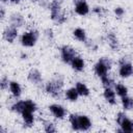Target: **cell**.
Here are the masks:
<instances>
[{"instance_id":"cb8c5ba5","label":"cell","mask_w":133,"mask_h":133,"mask_svg":"<svg viewBox=\"0 0 133 133\" xmlns=\"http://www.w3.org/2000/svg\"><path fill=\"white\" fill-rule=\"evenodd\" d=\"M101 81H102V85L104 86V88H111L112 86H115L113 79L110 78L108 75L101 77Z\"/></svg>"},{"instance_id":"603a6c76","label":"cell","mask_w":133,"mask_h":133,"mask_svg":"<svg viewBox=\"0 0 133 133\" xmlns=\"http://www.w3.org/2000/svg\"><path fill=\"white\" fill-rule=\"evenodd\" d=\"M122 105L124 107L125 110H130L133 108V99L128 97V96H125V97H122Z\"/></svg>"},{"instance_id":"e575fe53","label":"cell","mask_w":133,"mask_h":133,"mask_svg":"<svg viewBox=\"0 0 133 133\" xmlns=\"http://www.w3.org/2000/svg\"><path fill=\"white\" fill-rule=\"evenodd\" d=\"M1 1H2V2H5V1H7V0H1Z\"/></svg>"},{"instance_id":"83f0119b","label":"cell","mask_w":133,"mask_h":133,"mask_svg":"<svg viewBox=\"0 0 133 133\" xmlns=\"http://www.w3.org/2000/svg\"><path fill=\"white\" fill-rule=\"evenodd\" d=\"M44 34H45V36H46L49 41H51V39L53 38V31H52V29H50V28H47V29L44 31Z\"/></svg>"},{"instance_id":"5b68a950","label":"cell","mask_w":133,"mask_h":133,"mask_svg":"<svg viewBox=\"0 0 133 133\" xmlns=\"http://www.w3.org/2000/svg\"><path fill=\"white\" fill-rule=\"evenodd\" d=\"M38 36H39L38 31L35 30V29H32V30L22 34V36H21V44L24 47H33L36 44V42L38 39Z\"/></svg>"},{"instance_id":"6da1fadb","label":"cell","mask_w":133,"mask_h":133,"mask_svg":"<svg viewBox=\"0 0 133 133\" xmlns=\"http://www.w3.org/2000/svg\"><path fill=\"white\" fill-rule=\"evenodd\" d=\"M69 121L75 131H87L91 127V122L86 115H79L73 113L70 115Z\"/></svg>"},{"instance_id":"8992f818","label":"cell","mask_w":133,"mask_h":133,"mask_svg":"<svg viewBox=\"0 0 133 133\" xmlns=\"http://www.w3.org/2000/svg\"><path fill=\"white\" fill-rule=\"evenodd\" d=\"M60 56H61V60L64 63H71L72 60L77 56V53L74 48H72L71 46L64 45L60 48Z\"/></svg>"},{"instance_id":"ba28073f","label":"cell","mask_w":133,"mask_h":133,"mask_svg":"<svg viewBox=\"0 0 133 133\" xmlns=\"http://www.w3.org/2000/svg\"><path fill=\"white\" fill-rule=\"evenodd\" d=\"M17 36H18V29L14 26H8L3 31V38L8 43H12Z\"/></svg>"},{"instance_id":"ffe728a7","label":"cell","mask_w":133,"mask_h":133,"mask_svg":"<svg viewBox=\"0 0 133 133\" xmlns=\"http://www.w3.org/2000/svg\"><path fill=\"white\" fill-rule=\"evenodd\" d=\"M10 108H11V110L14 112H17V113H21L22 114V112L25 110V101H18L16 103H14Z\"/></svg>"},{"instance_id":"484cf974","label":"cell","mask_w":133,"mask_h":133,"mask_svg":"<svg viewBox=\"0 0 133 133\" xmlns=\"http://www.w3.org/2000/svg\"><path fill=\"white\" fill-rule=\"evenodd\" d=\"M44 130L47 132V133H54L56 132V128H55V125L49 121H46L44 122Z\"/></svg>"},{"instance_id":"52a82bcc","label":"cell","mask_w":133,"mask_h":133,"mask_svg":"<svg viewBox=\"0 0 133 133\" xmlns=\"http://www.w3.org/2000/svg\"><path fill=\"white\" fill-rule=\"evenodd\" d=\"M118 74L123 78L130 77L133 74V65H132V63L122 59L121 60V66H119V70H118Z\"/></svg>"},{"instance_id":"f1b7e54d","label":"cell","mask_w":133,"mask_h":133,"mask_svg":"<svg viewBox=\"0 0 133 133\" xmlns=\"http://www.w3.org/2000/svg\"><path fill=\"white\" fill-rule=\"evenodd\" d=\"M114 14L116 15V17H122L125 14V10L122 7H115L114 8Z\"/></svg>"},{"instance_id":"2e32d148","label":"cell","mask_w":133,"mask_h":133,"mask_svg":"<svg viewBox=\"0 0 133 133\" xmlns=\"http://www.w3.org/2000/svg\"><path fill=\"white\" fill-rule=\"evenodd\" d=\"M9 90L15 98H19L21 96V92H22L21 85L17 81H10L9 82Z\"/></svg>"},{"instance_id":"5bb4252c","label":"cell","mask_w":133,"mask_h":133,"mask_svg":"<svg viewBox=\"0 0 133 133\" xmlns=\"http://www.w3.org/2000/svg\"><path fill=\"white\" fill-rule=\"evenodd\" d=\"M118 125H119V127H121L123 132H128V133L133 132V122L131 119H129L127 116Z\"/></svg>"},{"instance_id":"836d02e7","label":"cell","mask_w":133,"mask_h":133,"mask_svg":"<svg viewBox=\"0 0 133 133\" xmlns=\"http://www.w3.org/2000/svg\"><path fill=\"white\" fill-rule=\"evenodd\" d=\"M11 2H14V3H18V2H20L21 0H10Z\"/></svg>"},{"instance_id":"e0dca14e","label":"cell","mask_w":133,"mask_h":133,"mask_svg":"<svg viewBox=\"0 0 133 133\" xmlns=\"http://www.w3.org/2000/svg\"><path fill=\"white\" fill-rule=\"evenodd\" d=\"M71 65H72V68H73L75 71H77V72H81V71L84 69L85 63H84V60H83L81 57L76 56V57L72 60Z\"/></svg>"},{"instance_id":"4316f807","label":"cell","mask_w":133,"mask_h":133,"mask_svg":"<svg viewBox=\"0 0 133 133\" xmlns=\"http://www.w3.org/2000/svg\"><path fill=\"white\" fill-rule=\"evenodd\" d=\"M8 85H9V83H8V78H7V77H2L1 80H0V87H1V89H2V90L6 89V87H7Z\"/></svg>"},{"instance_id":"d6a6232c","label":"cell","mask_w":133,"mask_h":133,"mask_svg":"<svg viewBox=\"0 0 133 133\" xmlns=\"http://www.w3.org/2000/svg\"><path fill=\"white\" fill-rule=\"evenodd\" d=\"M21 57H22V59H26L27 55H26V54H22V56H21Z\"/></svg>"},{"instance_id":"44dd1931","label":"cell","mask_w":133,"mask_h":133,"mask_svg":"<svg viewBox=\"0 0 133 133\" xmlns=\"http://www.w3.org/2000/svg\"><path fill=\"white\" fill-rule=\"evenodd\" d=\"M73 34H74V36L78 39V41H80V42H86V33H85V31L82 29V28H76L74 31H73Z\"/></svg>"},{"instance_id":"30bf717a","label":"cell","mask_w":133,"mask_h":133,"mask_svg":"<svg viewBox=\"0 0 133 133\" xmlns=\"http://www.w3.org/2000/svg\"><path fill=\"white\" fill-rule=\"evenodd\" d=\"M9 23H10V26H14V27L18 28V27H21V26L24 25L25 20H24V17H23L21 14L15 12V14H12V15L10 16V18H9Z\"/></svg>"},{"instance_id":"ac0fdd59","label":"cell","mask_w":133,"mask_h":133,"mask_svg":"<svg viewBox=\"0 0 133 133\" xmlns=\"http://www.w3.org/2000/svg\"><path fill=\"white\" fill-rule=\"evenodd\" d=\"M76 89H77L79 96H84V97H86V96L89 95V89H88V87H87L84 83H82V82H77V83H76Z\"/></svg>"},{"instance_id":"7c38bea8","label":"cell","mask_w":133,"mask_h":133,"mask_svg":"<svg viewBox=\"0 0 133 133\" xmlns=\"http://www.w3.org/2000/svg\"><path fill=\"white\" fill-rule=\"evenodd\" d=\"M75 11L79 16H85L89 12V6L87 5L86 1L79 2V3L75 4Z\"/></svg>"},{"instance_id":"9c48e42d","label":"cell","mask_w":133,"mask_h":133,"mask_svg":"<svg viewBox=\"0 0 133 133\" xmlns=\"http://www.w3.org/2000/svg\"><path fill=\"white\" fill-rule=\"evenodd\" d=\"M49 110L50 112L56 117V118H63L64 115H65V109L61 106V105H58V104H52L49 106Z\"/></svg>"},{"instance_id":"7a4b0ae2","label":"cell","mask_w":133,"mask_h":133,"mask_svg":"<svg viewBox=\"0 0 133 133\" xmlns=\"http://www.w3.org/2000/svg\"><path fill=\"white\" fill-rule=\"evenodd\" d=\"M63 87V77L60 74H56V76L49 82H47L45 86V90L50 94L52 97L58 98L60 97L61 89Z\"/></svg>"},{"instance_id":"d6986e66","label":"cell","mask_w":133,"mask_h":133,"mask_svg":"<svg viewBox=\"0 0 133 133\" xmlns=\"http://www.w3.org/2000/svg\"><path fill=\"white\" fill-rule=\"evenodd\" d=\"M22 117H23V121L24 123L27 125V126H31L34 122V116L32 114V111H28V110H25L23 113H22Z\"/></svg>"},{"instance_id":"277c9868","label":"cell","mask_w":133,"mask_h":133,"mask_svg":"<svg viewBox=\"0 0 133 133\" xmlns=\"http://www.w3.org/2000/svg\"><path fill=\"white\" fill-rule=\"evenodd\" d=\"M112 66V61L108 57H102L99 59V61L94 65V71L98 77H103L107 75L108 70H110Z\"/></svg>"},{"instance_id":"f546056e","label":"cell","mask_w":133,"mask_h":133,"mask_svg":"<svg viewBox=\"0 0 133 133\" xmlns=\"http://www.w3.org/2000/svg\"><path fill=\"white\" fill-rule=\"evenodd\" d=\"M94 12H96V14H98L99 16H101L102 14H103V11H104V9H103V7H99V6H97V7H94Z\"/></svg>"},{"instance_id":"4dcf8cb0","label":"cell","mask_w":133,"mask_h":133,"mask_svg":"<svg viewBox=\"0 0 133 133\" xmlns=\"http://www.w3.org/2000/svg\"><path fill=\"white\" fill-rule=\"evenodd\" d=\"M0 17H1V19L4 18V8H3V7L0 8Z\"/></svg>"},{"instance_id":"d4e9b609","label":"cell","mask_w":133,"mask_h":133,"mask_svg":"<svg viewBox=\"0 0 133 133\" xmlns=\"http://www.w3.org/2000/svg\"><path fill=\"white\" fill-rule=\"evenodd\" d=\"M115 91H116V95L117 96H119V97H125V96H127V94H128V88L124 85V84H122V83H118V84H115Z\"/></svg>"},{"instance_id":"3957f363","label":"cell","mask_w":133,"mask_h":133,"mask_svg":"<svg viewBox=\"0 0 133 133\" xmlns=\"http://www.w3.org/2000/svg\"><path fill=\"white\" fill-rule=\"evenodd\" d=\"M49 7H50V11H51L50 18L55 24L60 25L66 21V17L62 12L61 4L58 0H53L51 3H49Z\"/></svg>"},{"instance_id":"1f68e13d","label":"cell","mask_w":133,"mask_h":133,"mask_svg":"<svg viewBox=\"0 0 133 133\" xmlns=\"http://www.w3.org/2000/svg\"><path fill=\"white\" fill-rule=\"evenodd\" d=\"M83 1H85V0H74V3L77 4V3H79V2H83Z\"/></svg>"},{"instance_id":"4fadbf2b","label":"cell","mask_w":133,"mask_h":133,"mask_svg":"<svg viewBox=\"0 0 133 133\" xmlns=\"http://www.w3.org/2000/svg\"><path fill=\"white\" fill-rule=\"evenodd\" d=\"M107 42H108L109 47H110L113 51H117V50H118L119 44H118L117 37L115 36V34H114L113 32H109V33L107 34Z\"/></svg>"},{"instance_id":"7402d4cb","label":"cell","mask_w":133,"mask_h":133,"mask_svg":"<svg viewBox=\"0 0 133 133\" xmlns=\"http://www.w3.org/2000/svg\"><path fill=\"white\" fill-rule=\"evenodd\" d=\"M78 96H79V94H78V91H77L76 87L69 88V89L65 91V97H66L70 101H73V102H74V101H77Z\"/></svg>"},{"instance_id":"8fae6325","label":"cell","mask_w":133,"mask_h":133,"mask_svg":"<svg viewBox=\"0 0 133 133\" xmlns=\"http://www.w3.org/2000/svg\"><path fill=\"white\" fill-rule=\"evenodd\" d=\"M27 78L28 80L33 83V84H39L42 82V74L38 70L36 69H31L29 72H28V75H27Z\"/></svg>"},{"instance_id":"9a60e30c","label":"cell","mask_w":133,"mask_h":133,"mask_svg":"<svg viewBox=\"0 0 133 133\" xmlns=\"http://www.w3.org/2000/svg\"><path fill=\"white\" fill-rule=\"evenodd\" d=\"M103 96H104L105 100L109 104L114 105L116 103V100H115V91H113L112 88H105L104 89V92H103Z\"/></svg>"}]
</instances>
